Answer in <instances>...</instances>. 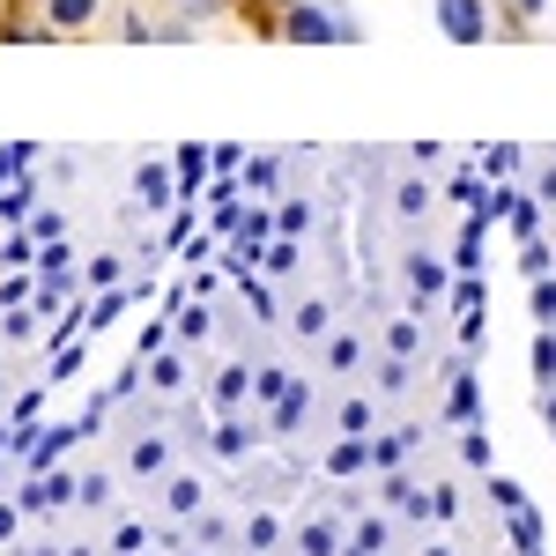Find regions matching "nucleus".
Returning <instances> with one entry per match:
<instances>
[{
	"mask_svg": "<svg viewBox=\"0 0 556 556\" xmlns=\"http://www.w3.org/2000/svg\"><path fill=\"white\" fill-rule=\"evenodd\" d=\"M438 30L453 45H482L497 38V8L490 0H438Z\"/></svg>",
	"mask_w": 556,
	"mask_h": 556,
	"instance_id": "f03ea898",
	"label": "nucleus"
},
{
	"mask_svg": "<svg viewBox=\"0 0 556 556\" xmlns=\"http://www.w3.org/2000/svg\"><path fill=\"white\" fill-rule=\"evenodd\" d=\"M513 8H519V15H542V8H549V0H513Z\"/></svg>",
	"mask_w": 556,
	"mask_h": 556,
	"instance_id": "0eeeda50",
	"label": "nucleus"
},
{
	"mask_svg": "<svg viewBox=\"0 0 556 556\" xmlns=\"http://www.w3.org/2000/svg\"><path fill=\"white\" fill-rule=\"evenodd\" d=\"M534 312H542V319H556V282H542V290H534Z\"/></svg>",
	"mask_w": 556,
	"mask_h": 556,
	"instance_id": "39448f33",
	"label": "nucleus"
},
{
	"mask_svg": "<svg viewBox=\"0 0 556 556\" xmlns=\"http://www.w3.org/2000/svg\"><path fill=\"white\" fill-rule=\"evenodd\" d=\"M534 371L542 386H556V327H542V342H534Z\"/></svg>",
	"mask_w": 556,
	"mask_h": 556,
	"instance_id": "20e7f679",
	"label": "nucleus"
},
{
	"mask_svg": "<svg viewBox=\"0 0 556 556\" xmlns=\"http://www.w3.org/2000/svg\"><path fill=\"white\" fill-rule=\"evenodd\" d=\"M275 38H290V45H342V8H327V0H290V8L275 15Z\"/></svg>",
	"mask_w": 556,
	"mask_h": 556,
	"instance_id": "f257e3e1",
	"label": "nucleus"
},
{
	"mask_svg": "<svg viewBox=\"0 0 556 556\" xmlns=\"http://www.w3.org/2000/svg\"><path fill=\"white\" fill-rule=\"evenodd\" d=\"M267 8H275V15H282V8H290V0H267Z\"/></svg>",
	"mask_w": 556,
	"mask_h": 556,
	"instance_id": "6e6552de",
	"label": "nucleus"
},
{
	"mask_svg": "<svg viewBox=\"0 0 556 556\" xmlns=\"http://www.w3.org/2000/svg\"><path fill=\"white\" fill-rule=\"evenodd\" d=\"M97 8H104V0H45V23H52V30H89Z\"/></svg>",
	"mask_w": 556,
	"mask_h": 556,
	"instance_id": "7ed1b4c3",
	"label": "nucleus"
},
{
	"mask_svg": "<svg viewBox=\"0 0 556 556\" xmlns=\"http://www.w3.org/2000/svg\"><path fill=\"white\" fill-rule=\"evenodd\" d=\"M186 15H215V8H230V0H178Z\"/></svg>",
	"mask_w": 556,
	"mask_h": 556,
	"instance_id": "423d86ee",
	"label": "nucleus"
}]
</instances>
